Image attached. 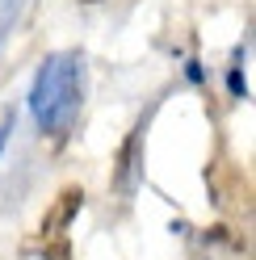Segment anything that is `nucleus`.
Segmentation results:
<instances>
[{
    "instance_id": "obj_4",
    "label": "nucleus",
    "mask_w": 256,
    "mask_h": 260,
    "mask_svg": "<svg viewBox=\"0 0 256 260\" xmlns=\"http://www.w3.org/2000/svg\"><path fill=\"white\" fill-rule=\"evenodd\" d=\"M17 9H21V0H0V42L9 38L13 21H17Z\"/></svg>"
},
{
    "instance_id": "obj_6",
    "label": "nucleus",
    "mask_w": 256,
    "mask_h": 260,
    "mask_svg": "<svg viewBox=\"0 0 256 260\" xmlns=\"http://www.w3.org/2000/svg\"><path fill=\"white\" fill-rule=\"evenodd\" d=\"M9 135H13V118H9V122H0V151H5V143H9Z\"/></svg>"
},
{
    "instance_id": "obj_2",
    "label": "nucleus",
    "mask_w": 256,
    "mask_h": 260,
    "mask_svg": "<svg viewBox=\"0 0 256 260\" xmlns=\"http://www.w3.org/2000/svg\"><path fill=\"white\" fill-rule=\"evenodd\" d=\"M143 122L131 130V135L122 139V147H118V155H114V193H122V198H131V193L139 189V181H143Z\"/></svg>"
},
{
    "instance_id": "obj_5",
    "label": "nucleus",
    "mask_w": 256,
    "mask_h": 260,
    "mask_svg": "<svg viewBox=\"0 0 256 260\" xmlns=\"http://www.w3.org/2000/svg\"><path fill=\"white\" fill-rule=\"evenodd\" d=\"M231 92H235V96H244V92H248V84H244V76H239V68H231Z\"/></svg>"
},
{
    "instance_id": "obj_1",
    "label": "nucleus",
    "mask_w": 256,
    "mask_h": 260,
    "mask_svg": "<svg viewBox=\"0 0 256 260\" xmlns=\"http://www.w3.org/2000/svg\"><path fill=\"white\" fill-rule=\"evenodd\" d=\"M80 101H84V55L80 51L51 55L29 88V109L38 118V130L51 139H63L80 113Z\"/></svg>"
},
{
    "instance_id": "obj_3",
    "label": "nucleus",
    "mask_w": 256,
    "mask_h": 260,
    "mask_svg": "<svg viewBox=\"0 0 256 260\" xmlns=\"http://www.w3.org/2000/svg\"><path fill=\"white\" fill-rule=\"evenodd\" d=\"M80 206H84V189H80V185H68V189H63L59 198H55V206L42 214V222H38V235H42V239H55V235H63V231L72 226V218L80 214Z\"/></svg>"
},
{
    "instance_id": "obj_7",
    "label": "nucleus",
    "mask_w": 256,
    "mask_h": 260,
    "mask_svg": "<svg viewBox=\"0 0 256 260\" xmlns=\"http://www.w3.org/2000/svg\"><path fill=\"white\" fill-rule=\"evenodd\" d=\"M84 5H92V0H84Z\"/></svg>"
}]
</instances>
